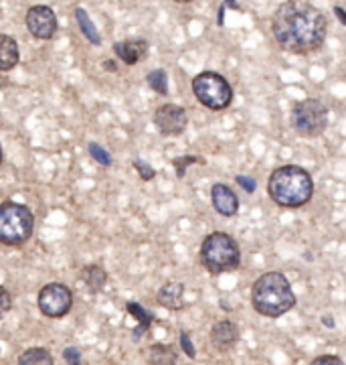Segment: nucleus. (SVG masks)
<instances>
[{
  "label": "nucleus",
  "instance_id": "1",
  "mask_svg": "<svg viewBox=\"0 0 346 365\" xmlns=\"http://www.w3.org/2000/svg\"><path fill=\"white\" fill-rule=\"evenodd\" d=\"M328 21L320 9L306 0H285L271 21V33L280 47L295 55H306L324 45Z\"/></svg>",
  "mask_w": 346,
  "mask_h": 365
},
{
  "label": "nucleus",
  "instance_id": "2",
  "mask_svg": "<svg viewBox=\"0 0 346 365\" xmlns=\"http://www.w3.org/2000/svg\"><path fill=\"white\" fill-rule=\"evenodd\" d=\"M269 197L282 207L295 209L306 205L314 195V181L306 169L298 165H283L269 175Z\"/></svg>",
  "mask_w": 346,
  "mask_h": 365
},
{
  "label": "nucleus",
  "instance_id": "3",
  "mask_svg": "<svg viewBox=\"0 0 346 365\" xmlns=\"http://www.w3.org/2000/svg\"><path fill=\"white\" fill-rule=\"evenodd\" d=\"M251 302L259 314L278 319L294 309L295 297L290 280L282 272H266L251 288Z\"/></svg>",
  "mask_w": 346,
  "mask_h": 365
},
{
  "label": "nucleus",
  "instance_id": "4",
  "mask_svg": "<svg viewBox=\"0 0 346 365\" xmlns=\"http://www.w3.org/2000/svg\"><path fill=\"white\" fill-rule=\"evenodd\" d=\"M201 262L211 274L233 272L241 264L239 244L225 232H213L201 246Z\"/></svg>",
  "mask_w": 346,
  "mask_h": 365
},
{
  "label": "nucleus",
  "instance_id": "5",
  "mask_svg": "<svg viewBox=\"0 0 346 365\" xmlns=\"http://www.w3.org/2000/svg\"><path fill=\"white\" fill-rule=\"evenodd\" d=\"M35 232V215L33 211L21 205L6 201L0 207V242L4 246H23L31 240Z\"/></svg>",
  "mask_w": 346,
  "mask_h": 365
},
{
  "label": "nucleus",
  "instance_id": "6",
  "mask_svg": "<svg viewBox=\"0 0 346 365\" xmlns=\"http://www.w3.org/2000/svg\"><path fill=\"white\" fill-rule=\"evenodd\" d=\"M192 93L201 104L213 112H221L233 102L231 83L215 71H203L192 79Z\"/></svg>",
  "mask_w": 346,
  "mask_h": 365
},
{
  "label": "nucleus",
  "instance_id": "7",
  "mask_svg": "<svg viewBox=\"0 0 346 365\" xmlns=\"http://www.w3.org/2000/svg\"><path fill=\"white\" fill-rule=\"evenodd\" d=\"M290 122L300 136L316 138L328 126V110L320 100L308 98L302 102H295L292 114H290Z\"/></svg>",
  "mask_w": 346,
  "mask_h": 365
},
{
  "label": "nucleus",
  "instance_id": "8",
  "mask_svg": "<svg viewBox=\"0 0 346 365\" xmlns=\"http://www.w3.org/2000/svg\"><path fill=\"white\" fill-rule=\"evenodd\" d=\"M73 307V292L71 288L61 282H51L38 292V309L45 317L59 319L71 311Z\"/></svg>",
  "mask_w": 346,
  "mask_h": 365
},
{
  "label": "nucleus",
  "instance_id": "9",
  "mask_svg": "<svg viewBox=\"0 0 346 365\" xmlns=\"http://www.w3.org/2000/svg\"><path fill=\"white\" fill-rule=\"evenodd\" d=\"M189 116L187 110L174 104H162L154 112V126L162 136H180L187 130Z\"/></svg>",
  "mask_w": 346,
  "mask_h": 365
},
{
  "label": "nucleus",
  "instance_id": "10",
  "mask_svg": "<svg viewBox=\"0 0 346 365\" xmlns=\"http://www.w3.org/2000/svg\"><path fill=\"white\" fill-rule=\"evenodd\" d=\"M25 21L28 33L41 41L53 39L55 33H57V14H55L51 6L38 4V6L28 9Z\"/></svg>",
  "mask_w": 346,
  "mask_h": 365
},
{
  "label": "nucleus",
  "instance_id": "11",
  "mask_svg": "<svg viewBox=\"0 0 346 365\" xmlns=\"http://www.w3.org/2000/svg\"><path fill=\"white\" fill-rule=\"evenodd\" d=\"M211 199H213V207L217 209L223 217H233L239 211V199L235 195V191L227 187L225 182H215L211 189Z\"/></svg>",
  "mask_w": 346,
  "mask_h": 365
},
{
  "label": "nucleus",
  "instance_id": "12",
  "mask_svg": "<svg viewBox=\"0 0 346 365\" xmlns=\"http://www.w3.org/2000/svg\"><path fill=\"white\" fill-rule=\"evenodd\" d=\"M239 341V327L233 321H219L211 329V343L217 351H229L231 347Z\"/></svg>",
  "mask_w": 346,
  "mask_h": 365
},
{
  "label": "nucleus",
  "instance_id": "13",
  "mask_svg": "<svg viewBox=\"0 0 346 365\" xmlns=\"http://www.w3.org/2000/svg\"><path fill=\"white\" fill-rule=\"evenodd\" d=\"M114 53L128 66H136L148 55V43L146 39H126L114 45Z\"/></svg>",
  "mask_w": 346,
  "mask_h": 365
},
{
  "label": "nucleus",
  "instance_id": "14",
  "mask_svg": "<svg viewBox=\"0 0 346 365\" xmlns=\"http://www.w3.org/2000/svg\"><path fill=\"white\" fill-rule=\"evenodd\" d=\"M158 304L168 311H179L184 304V287L179 280H170L158 290Z\"/></svg>",
  "mask_w": 346,
  "mask_h": 365
},
{
  "label": "nucleus",
  "instance_id": "15",
  "mask_svg": "<svg viewBox=\"0 0 346 365\" xmlns=\"http://www.w3.org/2000/svg\"><path fill=\"white\" fill-rule=\"evenodd\" d=\"M79 278L83 280V284L88 287V290H90L91 294L102 292L103 287H105V282H108V274H105V270H103L100 264H90V266L81 268Z\"/></svg>",
  "mask_w": 346,
  "mask_h": 365
},
{
  "label": "nucleus",
  "instance_id": "16",
  "mask_svg": "<svg viewBox=\"0 0 346 365\" xmlns=\"http://www.w3.org/2000/svg\"><path fill=\"white\" fill-rule=\"evenodd\" d=\"M19 63V45L13 37L2 35L0 37V69L11 71Z\"/></svg>",
  "mask_w": 346,
  "mask_h": 365
},
{
  "label": "nucleus",
  "instance_id": "17",
  "mask_svg": "<svg viewBox=\"0 0 346 365\" xmlns=\"http://www.w3.org/2000/svg\"><path fill=\"white\" fill-rule=\"evenodd\" d=\"M128 313L138 321V327H136V331H134V339L138 341L150 329V325H152L154 321V314L150 313V311H146L144 307H140L138 302H128Z\"/></svg>",
  "mask_w": 346,
  "mask_h": 365
},
{
  "label": "nucleus",
  "instance_id": "18",
  "mask_svg": "<svg viewBox=\"0 0 346 365\" xmlns=\"http://www.w3.org/2000/svg\"><path fill=\"white\" fill-rule=\"evenodd\" d=\"M148 365H177V353L170 345L154 343L148 351Z\"/></svg>",
  "mask_w": 346,
  "mask_h": 365
},
{
  "label": "nucleus",
  "instance_id": "19",
  "mask_svg": "<svg viewBox=\"0 0 346 365\" xmlns=\"http://www.w3.org/2000/svg\"><path fill=\"white\" fill-rule=\"evenodd\" d=\"M19 365H55L53 355L43 347H31L26 351L21 353Z\"/></svg>",
  "mask_w": 346,
  "mask_h": 365
},
{
  "label": "nucleus",
  "instance_id": "20",
  "mask_svg": "<svg viewBox=\"0 0 346 365\" xmlns=\"http://www.w3.org/2000/svg\"><path fill=\"white\" fill-rule=\"evenodd\" d=\"M75 19H77V25H79V29H81V33H83V37L90 41L91 45H100V43H102V37H100V33H98L95 25L91 23L90 14L85 13L81 6L75 9Z\"/></svg>",
  "mask_w": 346,
  "mask_h": 365
},
{
  "label": "nucleus",
  "instance_id": "21",
  "mask_svg": "<svg viewBox=\"0 0 346 365\" xmlns=\"http://www.w3.org/2000/svg\"><path fill=\"white\" fill-rule=\"evenodd\" d=\"M146 81H148V86H150L156 93H160V96H167L168 93V76L164 69H152V71L146 76Z\"/></svg>",
  "mask_w": 346,
  "mask_h": 365
},
{
  "label": "nucleus",
  "instance_id": "22",
  "mask_svg": "<svg viewBox=\"0 0 346 365\" xmlns=\"http://www.w3.org/2000/svg\"><path fill=\"white\" fill-rule=\"evenodd\" d=\"M90 155L91 158H93L98 165H102V167H110V165H112V157H110V153H108L103 146H100V144H95V143L90 144Z\"/></svg>",
  "mask_w": 346,
  "mask_h": 365
},
{
  "label": "nucleus",
  "instance_id": "23",
  "mask_svg": "<svg viewBox=\"0 0 346 365\" xmlns=\"http://www.w3.org/2000/svg\"><path fill=\"white\" fill-rule=\"evenodd\" d=\"M134 167L140 173L142 181H152L154 177H156V170L148 163H144V160H134Z\"/></svg>",
  "mask_w": 346,
  "mask_h": 365
},
{
  "label": "nucleus",
  "instance_id": "24",
  "mask_svg": "<svg viewBox=\"0 0 346 365\" xmlns=\"http://www.w3.org/2000/svg\"><path fill=\"white\" fill-rule=\"evenodd\" d=\"M63 359L69 365H83V361H81V351L77 347H67L63 351Z\"/></svg>",
  "mask_w": 346,
  "mask_h": 365
},
{
  "label": "nucleus",
  "instance_id": "25",
  "mask_svg": "<svg viewBox=\"0 0 346 365\" xmlns=\"http://www.w3.org/2000/svg\"><path fill=\"white\" fill-rule=\"evenodd\" d=\"M180 347H182V351L187 353V357H191V359H194V355H196V351H194V347H192L189 333H184V331L180 333Z\"/></svg>",
  "mask_w": 346,
  "mask_h": 365
},
{
  "label": "nucleus",
  "instance_id": "26",
  "mask_svg": "<svg viewBox=\"0 0 346 365\" xmlns=\"http://www.w3.org/2000/svg\"><path fill=\"white\" fill-rule=\"evenodd\" d=\"M310 365H345V361L340 357H336V355H320Z\"/></svg>",
  "mask_w": 346,
  "mask_h": 365
},
{
  "label": "nucleus",
  "instance_id": "27",
  "mask_svg": "<svg viewBox=\"0 0 346 365\" xmlns=\"http://www.w3.org/2000/svg\"><path fill=\"white\" fill-rule=\"evenodd\" d=\"M196 158L194 157H182L174 160V167H177V175L179 177H184V170H187V165H194Z\"/></svg>",
  "mask_w": 346,
  "mask_h": 365
},
{
  "label": "nucleus",
  "instance_id": "28",
  "mask_svg": "<svg viewBox=\"0 0 346 365\" xmlns=\"http://www.w3.org/2000/svg\"><path fill=\"white\" fill-rule=\"evenodd\" d=\"M237 182L243 187L247 193H256V181L251 177H245V175H237Z\"/></svg>",
  "mask_w": 346,
  "mask_h": 365
},
{
  "label": "nucleus",
  "instance_id": "29",
  "mask_svg": "<svg viewBox=\"0 0 346 365\" xmlns=\"http://www.w3.org/2000/svg\"><path fill=\"white\" fill-rule=\"evenodd\" d=\"M0 302H2L0 313H9L11 311V294H9V290L4 287L0 288Z\"/></svg>",
  "mask_w": 346,
  "mask_h": 365
},
{
  "label": "nucleus",
  "instance_id": "30",
  "mask_svg": "<svg viewBox=\"0 0 346 365\" xmlns=\"http://www.w3.org/2000/svg\"><path fill=\"white\" fill-rule=\"evenodd\" d=\"M334 14H336V16H338V19H340V21H342V23L346 25V11H345V9H340V6H334Z\"/></svg>",
  "mask_w": 346,
  "mask_h": 365
},
{
  "label": "nucleus",
  "instance_id": "31",
  "mask_svg": "<svg viewBox=\"0 0 346 365\" xmlns=\"http://www.w3.org/2000/svg\"><path fill=\"white\" fill-rule=\"evenodd\" d=\"M103 67H108V71H117V66L114 61H103Z\"/></svg>",
  "mask_w": 346,
  "mask_h": 365
},
{
  "label": "nucleus",
  "instance_id": "32",
  "mask_svg": "<svg viewBox=\"0 0 346 365\" xmlns=\"http://www.w3.org/2000/svg\"><path fill=\"white\" fill-rule=\"evenodd\" d=\"M225 4H229L231 9H235V11H239V6H237V2H235V0H225Z\"/></svg>",
  "mask_w": 346,
  "mask_h": 365
},
{
  "label": "nucleus",
  "instance_id": "33",
  "mask_svg": "<svg viewBox=\"0 0 346 365\" xmlns=\"http://www.w3.org/2000/svg\"><path fill=\"white\" fill-rule=\"evenodd\" d=\"M174 2H179V4H187V2H192V0H174Z\"/></svg>",
  "mask_w": 346,
  "mask_h": 365
}]
</instances>
